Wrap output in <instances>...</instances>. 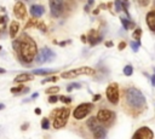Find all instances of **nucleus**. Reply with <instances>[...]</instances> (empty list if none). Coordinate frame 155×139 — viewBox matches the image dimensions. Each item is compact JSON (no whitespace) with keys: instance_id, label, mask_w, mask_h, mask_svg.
Masks as SVG:
<instances>
[{"instance_id":"nucleus-1","label":"nucleus","mask_w":155,"mask_h":139,"mask_svg":"<svg viewBox=\"0 0 155 139\" xmlns=\"http://www.w3.org/2000/svg\"><path fill=\"white\" fill-rule=\"evenodd\" d=\"M18 40H19V47L16 52H17L19 60L24 64L31 63L36 58V54H38L36 42L25 33H23L18 37Z\"/></svg>"},{"instance_id":"nucleus-2","label":"nucleus","mask_w":155,"mask_h":139,"mask_svg":"<svg viewBox=\"0 0 155 139\" xmlns=\"http://www.w3.org/2000/svg\"><path fill=\"white\" fill-rule=\"evenodd\" d=\"M125 99H126L127 105L131 109L138 110V111L143 110L145 108V104H147V100H145V97L143 95V93L134 87H131L126 91Z\"/></svg>"},{"instance_id":"nucleus-3","label":"nucleus","mask_w":155,"mask_h":139,"mask_svg":"<svg viewBox=\"0 0 155 139\" xmlns=\"http://www.w3.org/2000/svg\"><path fill=\"white\" fill-rule=\"evenodd\" d=\"M69 115H70V110L67 106L59 108V109H54L51 112V117H53V123H52L53 128H56V129L63 128L65 126V123L68 122Z\"/></svg>"},{"instance_id":"nucleus-4","label":"nucleus","mask_w":155,"mask_h":139,"mask_svg":"<svg viewBox=\"0 0 155 139\" xmlns=\"http://www.w3.org/2000/svg\"><path fill=\"white\" fill-rule=\"evenodd\" d=\"M86 123H87L88 129L92 132L94 139H105V137H107L105 128H104V126L98 121L97 117H94V116L90 117Z\"/></svg>"},{"instance_id":"nucleus-5","label":"nucleus","mask_w":155,"mask_h":139,"mask_svg":"<svg viewBox=\"0 0 155 139\" xmlns=\"http://www.w3.org/2000/svg\"><path fill=\"white\" fill-rule=\"evenodd\" d=\"M96 70L93 68H90V66H80L78 69H71V70H68V71H64L61 74V77L62 79H74L79 75H94Z\"/></svg>"},{"instance_id":"nucleus-6","label":"nucleus","mask_w":155,"mask_h":139,"mask_svg":"<svg viewBox=\"0 0 155 139\" xmlns=\"http://www.w3.org/2000/svg\"><path fill=\"white\" fill-rule=\"evenodd\" d=\"M97 118L103 126L110 127L116 118V114L111 110H108V109H101L97 112Z\"/></svg>"},{"instance_id":"nucleus-7","label":"nucleus","mask_w":155,"mask_h":139,"mask_svg":"<svg viewBox=\"0 0 155 139\" xmlns=\"http://www.w3.org/2000/svg\"><path fill=\"white\" fill-rule=\"evenodd\" d=\"M92 109H93V104L92 103H81L80 105H78L74 109L73 116L76 120H82V118H85L91 112Z\"/></svg>"},{"instance_id":"nucleus-8","label":"nucleus","mask_w":155,"mask_h":139,"mask_svg":"<svg viewBox=\"0 0 155 139\" xmlns=\"http://www.w3.org/2000/svg\"><path fill=\"white\" fill-rule=\"evenodd\" d=\"M54 56H56V54H54V52H53L51 48H48V47H42V48L39 51V53L36 54L35 60H36L38 64H42V63L53 60V59H54Z\"/></svg>"},{"instance_id":"nucleus-9","label":"nucleus","mask_w":155,"mask_h":139,"mask_svg":"<svg viewBox=\"0 0 155 139\" xmlns=\"http://www.w3.org/2000/svg\"><path fill=\"white\" fill-rule=\"evenodd\" d=\"M105 94H107V99L111 104H117V102H119V86H117V83H115V82L110 83L105 89Z\"/></svg>"},{"instance_id":"nucleus-10","label":"nucleus","mask_w":155,"mask_h":139,"mask_svg":"<svg viewBox=\"0 0 155 139\" xmlns=\"http://www.w3.org/2000/svg\"><path fill=\"white\" fill-rule=\"evenodd\" d=\"M48 4H50L51 15L56 18L59 17L64 8V1L63 0H48Z\"/></svg>"},{"instance_id":"nucleus-11","label":"nucleus","mask_w":155,"mask_h":139,"mask_svg":"<svg viewBox=\"0 0 155 139\" xmlns=\"http://www.w3.org/2000/svg\"><path fill=\"white\" fill-rule=\"evenodd\" d=\"M153 138H154L153 131L149 127H145V126L138 128L134 132L133 137H132V139H153Z\"/></svg>"},{"instance_id":"nucleus-12","label":"nucleus","mask_w":155,"mask_h":139,"mask_svg":"<svg viewBox=\"0 0 155 139\" xmlns=\"http://www.w3.org/2000/svg\"><path fill=\"white\" fill-rule=\"evenodd\" d=\"M13 15L16 16V18L18 19H24L27 17V8L24 2L22 1H17L13 6Z\"/></svg>"},{"instance_id":"nucleus-13","label":"nucleus","mask_w":155,"mask_h":139,"mask_svg":"<svg viewBox=\"0 0 155 139\" xmlns=\"http://www.w3.org/2000/svg\"><path fill=\"white\" fill-rule=\"evenodd\" d=\"M102 39H103V36H102L101 34H98V31L94 30V29L90 30V33H88V35H87V41L90 42L91 46H94L96 44L101 42Z\"/></svg>"},{"instance_id":"nucleus-14","label":"nucleus","mask_w":155,"mask_h":139,"mask_svg":"<svg viewBox=\"0 0 155 139\" xmlns=\"http://www.w3.org/2000/svg\"><path fill=\"white\" fill-rule=\"evenodd\" d=\"M145 21H147V24H148L149 29L155 33V10H151L147 13Z\"/></svg>"},{"instance_id":"nucleus-15","label":"nucleus","mask_w":155,"mask_h":139,"mask_svg":"<svg viewBox=\"0 0 155 139\" xmlns=\"http://www.w3.org/2000/svg\"><path fill=\"white\" fill-rule=\"evenodd\" d=\"M29 11H30V15L33 17L39 18V17H41L45 13V7L41 6V5H33V6H30V10Z\"/></svg>"},{"instance_id":"nucleus-16","label":"nucleus","mask_w":155,"mask_h":139,"mask_svg":"<svg viewBox=\"0 0 155 139\" xmlns=\"http://www.w3.org/2000/svg\"><path fill=\"white\" fill-rule=\"evenodd\" d=\"M34 79V75H30L28 73H24V74H19L15 77V82L17 83H23V82H27V81H31Z\"/></svg>"},{"instance_id":"nucleus-17","label":"nucleus","mask_w":155,"mask_h":139,"mask_svg":"<svg viewBox=\"0 0 155 139\" xmlns=\"http://www.w3.org/2000/svg\"><path fill=\"white\" fill-rule=\"evenodd\" d=\"M19 23L17 22V21H12L11 23H10V37H12V39H15L16 36H17V34H18V31H19Z\"/></svg>"},{"instance_id":"nucleus-18","label":"nucleus","mask_w":155,"mask_h":139,"mask_svg":"<svg viewBox=\"0 0 155 139\" xmlns=\"http://www.w3.org/2000/svg\"><path fill=\"white\" fill-rule=\"evenodd\" d=\"M56 73H57L56 69H35V70H33V75H42V76L56 74Z\"/></svg>"},{"instance_id":"nucleus-19","label":"nucleus","mask_w":155,"mask_h":139,"mask_svg":"<svg viewBox=\"0 0 155 139\" xmlns=\"http://www.w3.org/2000/svg\"><path fill=\"white\" fill-rule=\"evenodd\" d=\"M120 21H121V24H122V27H124V29H133L134 27H136V24L132 22V21H130V18H125V17H121L120 18Z\"/></svg>"},{"instance_id":"nucleus-20","label":"nucleus","mask_w":155,"mask_h":139,"mask_svg":"<svg viewBox=\"0 0 155 139\" xmlns=\"http://www.w3.org/2000/svg\"><path fill=\"white\" fill-rule=\"evenodd\" d=\"M38 23H39L38 18L31 17V18H30V19L27 22V24H25V27H24V28H31V27H36V25H38Z\"/></svg>"},{"instance_id":"nucleus-21","label":"nucleus","mask_w":155,"mask_h":139,"mask_svg":"<svg viewBox=\"0 0 155 139\" xmlns=\"http://www.w3.org/2000/svg\"><path fill=\"white\" fill-rule=\"evenodd\" d=\"M45 92H46L47 94H57V93L59 92V87H58V86H51V87H48Z\"/></svg>"},{"instance_id":"nucleus-22","label":"nucleus","mask_w":155,"mask_h":139,"mask_svg":"<svg viewBox=\"0 0 155 139\" xmlns=\"http://www.w3.org/2000/svg\"><path fill=\"white\" fill-rule=\"evenodd\" d=\"M23 88H24V86H23V85H19V86H17V87H12L10 91H11V93H13V94H21L22 91H23Z\"/></svg>"},{"instance_id":"nucleus-23","label":"nucleus","mask_w":155,"mask_h":139,"mask_svg":"<svg viewBox=\"0 0 155 139\" xmlns=\"http://www.w3.org/2000/svg\"><path fill=\"white\" fill-rule=\"evenodd\" d=\"M132 36H133V39H134L136 41H139V39H140V36H142V29H139V28L134 29Z\"/></svg>"},{"instance_id":"nucleus-24","label":"nucleus","mask_w":155,"mask_h":139,"mask_svg":"<svg viewBox=\"0 0 155 139\" xmlns=\"http://www.w3.org/2000/svg\"><path fill=\"white\" fill-rule=\"evenodd\" d=\"M41 128L42 129H48L50 128V120H48V117H44L41 120Z\"/></svg>"},{"instance_id":"nucleus-25","label":"nucleus","mask_w":155,"mask_h":139,"mask_svg":"<svg viewBox=\"0 0 155 139\" xmlns=\"http://www.w3.org/2000/svg\"><path fill=\"white\" fill-rule=\"evenodd\" d=\"M130 46H131V48H132V51H134V52H137V51L139 50V46H140V42H139V41H131V42H130Z\"/></svg>"},{"instance_id":"nucleus-26","label":"nucleus","mask_w":155,"mask_h":139,"mask_svg":"<svg viewBox=\"0 0 155 139\" xmlns=\"http://www.w3.org/2000/svg\"><path fill=\"white\" fill-rule=\"evenodd\" d=\"M132 73H133V68H132V65H126V66L124 68V74H125L126 76H131Z\"/></svg>"},{"instance_id":"nucleus-27","label":"nucleus","mask_w":155,"mask_h":139,"mask_svg":"<svg viewBox=\"0 0 155 139\" xmlns=\"http://www.w3.org/2000/svg\"><path fill=\"white\" fill-rule=\"evenodd\" d=\"M114 5H115V10H116V12H120V11L122 10V1H121V0H115Z\"/></svg>"},{"instance_id":"nucleus-28","label":"nucleus","mask_w":155,"mask_h":139,"mask_svg":"<svg viewBox=\"0 0 155 139\" xmlns=\"http://www.w3.org/2000/svg\"><path fill=\"white\" fill-rule=\"evenodd\" d=\"M80 87H81L80 83H70L69 86H67V91L70 92V91H73L74 88H80Z\"/></svg>"},{"instance_id":"nucleus-29","label":"nucleus","mask_w":155,"mask_h":139,"mask_svg":"<svg viewBox=\"0 0 155 139\" xmlns=\"http://www.w3.org/2000/svg\"><path fill=\"white\" fill-rule=\"evenodd\" d=\"M57 76H50V77H46V79H44L42 80V83H46V82H54V81H57Z\"/></svg>"},{"instance_id":"nucleus-30","label":"nucleus","mask_w":155,"mask_h":139,"mask_svg":"<svg viewBox=\"0 0 155 139\" xmlns=\"http://www.w3.org/2000/svg\"><path fill=\"white\" fill-rule=\"evenodd\" d=\"M36 28H39V29H40L41 31H44V33L47 30V28H46V25H45V23H44V22H39V23H38V25H36Z\"/></svg>"},{"instance_id":"nucleus-31","label":"nucleus","mask_w":155,"mask_h":139,"mask_svg":"<svg viewBox=\"0 0 155 139\" xmlns=\"http://www.w3.org/2000/svg\"><path fill=\"white\" fill-rule=\"evenodd\" d=\"M57 100H58V97H57L56 94H50V97H48V102H50L51 104H54Z\"/></svg>"},{"instance_id":"nucleus-32","label":"nucleus","mask_w":155,"mask_h":139,"mask_svg":"<svg viewBox=\"0 0 155 139\" xmlns=\"http://www.w3.org/2000/svg\"><path fill=\"white\" fill-rule=\"evenodd\" d=\"M59 100L63 102L64 104H69V103L71 102V99H70L69 97H64V95H61V97H59Z\"/></svg>"},{"instance_id":"nucleus-33","label":"nucleus","mask_w":155,"mask_h":139,"mask_svg":"<svg viewBox=\"0 0 155 139\" xmlns=\"http://www.w3.org/2000/svg\"><path fill=\"white\" fill-rule=\"evenodd\" d=\"M137 1H138V4H139L140 6H143V7L148 6V5H149V2H150V0H137Z\"/></svg>"},{"instance_id":"nucleus-34","label":"nucleus","mask_w":155,"mask_h":139,"mask_svg":"<svg viewBox=\"0 0 155 139\" xmlns=\"http://www.w3.org/2000/svg\"><path fill=\"white\" fill-rule=\"evenodd\" d=\"M7 16L5 15V16H0V24H2V25H5L6 24V22H7Z\"/></svg>"},{"instance_id":"nucleus-35","label":"nucleus","mask_w":155,"mask_h":139,"mask_svg":"<svg viewBox=\"0 0 155 139\" xmlns=\"http://www.w3.org/2000/svg\"><path fill=\"white\" fill-rule=\"evenodd\" d=\"M92 5H93V0H88V4H87V5L85 6V11H86V12H88Z\"/></svg>"},{"instance_id":"nucleus-36","label":"nucleus","mask_w":155,"mask_h":139,"mask_svg":"<svg viewBox=\"0 0 155 139\" xmlns=\"http://www.w3.org/2000/svg\"><path fill=\"white\" fill-rule=\"evenodd\" d=\"M125 47H126V42H125V41H121V42L119 44V50H120V51H122Z\"/></svg>"},{"instance_id":"nucleus-37","label":"nucleus","mask_w":155,"mask_h":139,"mask_svg":"<svg viewBox=\"0 0 155 139\" xmlns=\"http://www.w3.org/2000/svg\"><path fill=\"white\" fill-rule=\"evenodd\" d=\"M151 85L155 87V73L153 74V76H151Z\"/></svg>"},{"instance_id":"nucleus-38","label":"nucleus","mask_w":155,"mask_h":139,"mask_svg":"<svg viewBox=\"0 0 155 139\" xmlns=\"http://www.w3.org/2000/svg\"><path fill=\"white\" fill-rule=\"evenodd\" d=\"M81 41H82L84 44H86V42H87V39H86V35H81Z\"/></svg>"},{"instance_id":"nucleus-39","label":"nucleus","mask_w":155,"mask_h":139,"mask_svg":"<svg viewBox=\"0 0 155 139\" xmlns=\"http://www.w3.org/2000/svg\"><path fill=\"white\" fill-rule=\"evenodd\" d=\"M69 42H70L69 40H68V41H62V42H58V45H59V46H64V45H67V44H69Z\"/></svg>"},{"instance_id":"nucleus-40","label":"nucleus","mask_w":155,"mask_h":139,"mask_svg":"<svg viewBox=\"0 0 155 139\" xmlns=\"http://www.w3.org/2000/svg\"><path fill=\"white\" fill-rule=\"evenodd\" d=\"M28 127H29V124H28V123H25V124H23V126L21 127V129H22V131H25Z\"/></svg>"},{"instance_id":"nucleus-41","label":"nucleus","mask_w":155,"mask_h":139,"mask_svg":"<svg viewBox=\"0 0 155 139\" xmlns=\"http://www.w3.org/2000/svg\"><path fill=\"white\" fill-rule=\"evenodd\" d=\"M101 98V95L99 94H96V95H93V102H96V100H98Z\"/></svg>"},{"instance_id":"nucleus-42","label":"nucleus","mask_w":155,"mask_h":139,"mask_svg":"<svg viewBox=\"0 0 155 139\" xmlns=\"http://www.w3.org/2000/svg\"><path fill=\"white\" fill-rule=\"evenodd\" d=\"M35 114H36V115H40V114H41V109H40V108H36V109H35Z\"/></svg>"},{"instance_id":"nucleus-43","label":"nucleus","mask_w":155,"mask_h":139,"mask_svg":"<svg viewBox=\"0 0 155 139\" xmlns=\"http://www.w3.org/2000/svg\"><path fill=\"white\" fill-rule=\"evenodd\" d=\"M105 45H107V47H111L113 46V41H107Z\"/></svg>"},{"instance_id":"nucleus-44","label":"nucleus","mask_w":155,"mask_h":139,"mask_svg":"<svg viewBox=\"0 0 155 139\" xmlns=\"http://www.w3.org/2000/svg\"><path fill=\"white\" fill-rule=\"evenodd\" d=\"M29 92V88L28 87H25V88H23V91H22V93L21 94H23V93H28Z\"/></svg>"},{"instance_id":"nucleus-45","label":"nucleus","mask_w":155,"mask_h":139,"mask_svg":"<svg viewBox=\"0 0 155 139\" xmlns=\"http://www.w3.org/2000/svg\"><path fill=\"white\" fill-rule=\"evenodd\" d=\"M38 95H39V93H38V92H35V93H34V94L31 95V99H35V98H36Z\"/></svg>"},{"instance_id":"nucleus-46","label":"nucleus","mask_w":155,"mask_h":139,"mask_svg":"<svg viewBox=\"0 0 155 139\" xmlns=\"http://www.w3.org/2000/svg\"><path fill=\"white\" fill-rule=\"evenodd\" d=\"M98 12H99V10L97 8V10H93V12H92V13H93V15H98Z\"/></svg>"},{"instance_id":"nucleus-47","label":"nucleus","mask_w":155,"mask_h":139,"mask_svg":"<svg viewBox=\"0 0 155 139\" xmlns=\"http://www.w3.org/2000/svg\"><path fill=\"white\" fill-rule=\"evenodd\" d=\"M4 73H5V69H1L0 68V74H4Z\"/></svg>"},{"instance_id":"nucleus-48","label":"nucleus","mask_w":155,"mask_h":139,"mask_svg":"<svg viewBox=\"0 0 155 139\" xmlns=\"http://www.w3.org/2000/svg\"><path fill=\"white\" fill-rule=\"evenodd\" d=\"M4 108H5V105H4V104H0V110H2Z\"/></svg>"},{"instance_id":"nucleus-49","label":"nucleus","mask_w":155,"mask_h":139,"mask_svg":"<svg viewBox=\"0 0 155 139\" xmlns=\"http://www.w3.org/2000/svg\"><path fill=\"white\" fill-rule=\"evenodd\" d=\"M154 5H155V0H154Z\"/></svg>"},{"instance_id":"nucleus-50","label":"nucleus","mask_w":155,"mask_h":139,"mask_svg":"<svg viewBox=\"0 0 155 139\" xmlns=\"http://www.w3.org/2000/svg\"><path fill=\"white\" fill-rule=\"evenodd\" d=\"M0 50H1V46H0Z\"/></svg>"}]
</instances>
